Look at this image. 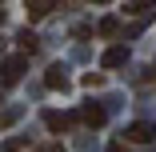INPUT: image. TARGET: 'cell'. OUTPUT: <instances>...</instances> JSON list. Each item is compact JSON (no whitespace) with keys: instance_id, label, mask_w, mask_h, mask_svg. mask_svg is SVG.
Returning a JSON list of instances; mask_svg holds the SVG:
<instances>
[{"instance_id":"cell-1","label":"cell","mask_w":156,"mask_h":152,"mask_svg":"<svg viewBox=\"0 0 156 152\" xmlns=\"http://www.w3.org/2000/svg\"><path fill=\"white\" fill-rule=\"evenodd\" d=\"M24 68H28V56H8V60H0V84L12 88V84L20 80Z\"/></svg>"},{"instance_id":"cell-2","label":"cell","mask_w":156,"mask_h":152,"mask_svg":"<svg viewBox=\"0 0 156 152\" xmlns=\"http://www.w3.org/2000/svg\"><path fill=\"white\" fill-rule=\"evenodd\" d=\"M132 144H148V140H156V124H148V120H136V124L124 132Z\"/></svg>"},{"instance_id":"cell-3","label":"cell","mask_w":156,"mask_h":152,"mask_svg":"<svg viewBox=\"0 0 156 152\" xmlns=\"http://www.w3.org/2000/svg\"><path fill=\"white\" fill-rule=\"evenodd\" d=\"M44 84L52 88V92H64V88H68V68H64V64H52V68L44 72Z\"/></svg>"},{"instance_id":"cell-4","label":"cell","mask_w":156,"mask_h":152,"mask_svg":"<svg viewBox=\"0 0 156 152\" xmlns=\"http://www.w3.org/2000/svg\"><path fill=\"white\" fill-rule=\"evenodd\" d=\"M72 120H76V116H68V112H44V124H48L52 132H64V128H72Z\"/></svg>"},{"instance_id":"cell-5","label":"cell","mask_w":156,"mask_h":152,"mask_svg":"<svg viewBox=\"0 0 156 152\" xmlns=\"http://www.w3.org/2000/svg\"><path fill=\"white\" fill-rule=\"evenodd\" d=\"M80 120H84L88 128H100V124H104V108H100V104H84V108H80Z\"/></svg>"},{"instance_id":"cell-6","label":"cell","mask_w":156,"mask_h":152,"mask_svg":"<svg viewBox=\"0 0 156 152\" xmlns=\"http://www.w3.org/2000/svg\"><path fill=\"white\" fill-rule=\"evenodd\" d=\"M100 64H104V68H120V64H128V48H108Z\"/></svg>"},{"instance_id":"cell-7","label":"cell","mask_w":156,"mask_h":152,"mask_svg":"<svg viewBox=\"0 0 156 152\" xmlns=\"http://www.w3.org/2000/svg\"><path fill=\"white\" fill-rule=\"evenodd\" d=\"M24 8H28V20H44V16H48L56 4H48V0H28Z\"/></svg>"},{"instance_id":"cell-8","label":"cell","mask_w":156,"mask_h":152,"mask_svg":"<svg viewBox=\"0 0 156 152\" xmlns=\"http://www.w3.org/2000/svg\"><path fill=\"white\" fill-rule=\"evenodd\" d=\"M16 44H20V56H24V52H36V36L28 32V28H24V32L16 36Z\"/></svg>"},{"instance_id":"cell-9","label":"cell","mask_w":156,"mask_h":152,"mask_svg":"<svg viewBox=\"0 0 156 152\" xmlns=\"http://www.w3.org/2000/svg\"><path fill=\"white\" fill-rule=\"evenodd\" d=\"M116 32H120V20L116 16H104L100 20V36H116Z\"/></svg>"},{"instance_id":"cell-10","label":"cell","mask_w":156,"mask_h":152,"mask_svg":"<svg viewBox=\"0 0 156 152\" xmlns=\"http://www.w3.org/2000/svg\"><path fill=\"white\" fill-rule=\"evenodd\" d=\"M144 8H152V4H148V0H132V4H124V12H128V16H140Z\"/></svg>"},{"instance_id":"cell-11","label":"cell","mask_w":156,"mask_h":152,"mask_svg":"<svg viewBox=\"0 0 156 152\" xmlns=\"http://www.w3.org/2000/svg\"><path fill=\"white\" fill-rule=\"evenodd\" d=\"M80 84H84V88H100V84H104V76H100V72H84V80H80Z\"/></svg>"},{"instance_id":"cell-12","label":"cell","mask_w":156,"mask_h":152,"mask_svg":"<svg viewBox=\"0 0 156 152\" xmlns=\"http://www.w3.org/2000/svg\"><path fill=\"white\" fill-rule=\"evenodd\" d=\"M16 116H20V108H8L4 116H0V128H8V124H12V120H16Z\"/></svg>"},{"instance_id":"cell-13","label":"cell","mask_w":156,"mask_h":152,"mask_svg":"<svg viewBox=\"0 0 156 152\" xmlns=\"http://www.w3.org/2000/svg\"><path fill=\"white\" fill-rule=\"evenodd\" d=\"M20 148H24V140H20V136H12V140L4 144V152H20Z\"/></svg>"},{"instance_id":"cell-14","label":"cell","mask_w":156,"mask_h":152,"mask_svg":"<svg viewBox=\"0 0 156 152\" xmlns=\"http://www.w3.org/2000/svg\"><path fill=\"white\" fill-rule=\"evenodd\" d=\"M44 152H64V148H60V144H56V148H44Z\"/></svg>"},{"instance_id":"cell-15","label":"cell","mask_w":156,"mask_h":152,"mask_svg":"<svg viewBox=\"0 0 156 152\" xmlns=\"http://www.w3.org/2000/svg\"><path fill=\"white\" fill-rule=\"evenodd\" d=\"M0 20H4V8H0Z\"/></svg>"}]
</instances>
